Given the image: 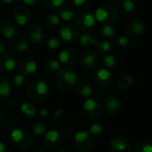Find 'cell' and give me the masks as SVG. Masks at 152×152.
<instances>
[{"label":"cell","instance_id":"obj_1","mask_svg":"<svg viewBox=\"0 0 152 152\" xmlns=\"http://www.w3.org/2000/svg\"><path fill=\"white\" fill-rule=\"evenodd\" d=\"M55 85L62 91H70L75 88L78 83V75L74 69H60L55 76Z\"/></svg>","mask_w":152,"mask_h":152},{"label":"cell","instance_id":"obj_22","mask_svg":"<svg viewBox=\"0 0 152 152\" xmlns=\"http://www.w3.org/2000/svg\"><path fill=\"white\" fill-rule=\"evenodd\" d=\"M58 16L61 20L64 21H70L76 15L75 7L70 4H63L58 8Z\"/></svg>","mask_w":152,"mask_h":152},{"label":"cell","instance_id":"obj_26","mask_svg":"<svg viewBox=\"0 0 152 152\" xmlns=\"http://www.w3.org/2000/svg\"><path fill=\"white\" fill-rule=\"evenodd\" d=\"M12 92L10 81L5 77H0V101L7 99Z\"/></svg>","mask_w":152,"mask_h":152},{"label":"cell","instance_id":"obj_15","mask_svg":"<svg viewBox=\"0 0 152 152\" xmlns=\"http://www.w3.org/2000/svg\"><path fill=\"white\" fill-rule=\"evenodd\" d=\"M62 142L61 134L56 130H50L45 133L44 138V145L48 150H54L60 146Z\"/></svg>","mask_w":152,"mask_h":152},{"label":"cell","instance_id":"obj_8","mask_svg":"<svg viewBox=\"0 0 152 152\" xmlns=\"http://www.w3.org/2000/svg\"><path fill=\"white\" fill-rule=\"evenodd\" d=\"M83 110L88 118H98L102 115V108L101 103L94 98L86 100L83 104Z\"/></svg>","mask_w":152,"mask_h":152},{"label":"cell","instance_id":"obj_43","mask_svg":"<svg viewBox=\"0 0 152 152\" xmlns=\"http://www.w3.org/2000/svg\"><path fill=\"white\" fill-rule=\"evenodd\" d=\"M37 113H38V115H39L42 118H47V116H48V114H49V112H48V110H47L46 108H41L39 110H37Z\"/></svg>","mask_w":152,"mask_h":152},{"label":"cell","instance_id":"obj_27","mask_svg":"<svg viewBox=\"0 0 152 152\" xmlns=\"http://www.w3.org/2000/svg\"><path fill=\"white\" fill-rule=\"evenodd\" d=\"M31 131L36 135H43L46 133L47 130V125L46 123L42 119H36L31 123Z\"/></svg>","mask_w":152,"mask_h":152},{"label":"cell","instance_id":"obj_23","mask_svg":"<svg viewBox=\"0 0 152 152\" xmlns=\"http://www.w3.org/2000/svg\"><path fill=\"white\" fill-rule=\"evenodd\" d=\"M113 44L111 45V49L116 53H122L126 52L129 45V39L126 37H118L113 40Z\"/></svg>","mask_w":152,"mask_h":152},{"label":"cell","instance_id":"obj_4","mask_svg":"<svg viewBox=\"0 0 152 152\" xmlns=\"http://www.w3.org/2000/svg\"><path fill=\"white\" fill-rule=\"evenodd\" d=\"M12 140L16 147L21 150H28L32 145L30 134L24 128H16L12 131Z\"/></svg>","mask_w":152,"mask_h":152},{"label":"cell","instance_id":"obj_17","mask_svg":"<svg viewBox=\"0 0 152 152\" xmlns=\"http://www.w3.org/2000/svg\"><path fill=\"white\" fill-rule=\"evenodd\" d=\"M0 32L6 38H14L18 37L20 28L14 21L5 20L0 23Z\"/></svg>","mask_w":152,"mask_h":152},{"label":"cell","instance_id":"obj_10","mask_svg":"<svg viewBox=\"0 0 152 152\" xmlns=\"http://www.w3.org/2000/svg\"><path fill=\"white\" fill-rule=\"evenodd\" d=\"M100 62L99 54L93 50L86 51L80 57V65L86 69H92L98 66Z\"/></svg>","mask_w":152,"mask_h":152},{"label":"cell","instance_id":"obj_40","mask_svg":"<svg viewBox=\"0 0 152 152\" xmlns=\"http://www.w3.org/2000/svg\"><path fill=\"white\" fill-rule=\"evenodd\" d=\"M66 0H45L46 5L50 8H59L64 4Z\"/></svg>","mask_w":152,"mask_h":152},{"label":"cell","instance_id":"obj_37","mask_svg":"<svg viewBox=\"0 0 152 152\" xmlns=\"http://www.w3.org/2000/svg\"><path fill=\"white\" fill-rule=\"evenodd\" d=\"M102 63L107 69H113L117 66L118 61L115 56L113 55H106L102 59Z\"/></svg>","mask_w":152,"mask_h":152},{"label":"cell","instance_id":"obj_35","mask_svg":"<svg viewBox=\"0 0 152 152\" xmlns=\"http://www.w3.org/2000/svg\"><path fill=\"white\" fill-rule=\"evenodd\" d=\"M61 19L57 14H49L45 18V25L50 28H57L60 26Z\"/></svg>","mask_w":152,"mask_h":152},{"label":"cell","instance_id":"obj_9","mask_svg":"<svg viewBox=\"0 0 152 152\" xmlns=\"http://www.w3.org/2000/svg\"><path fill=\"white\" fill-rule=\"evenodd\" d=\"M60 37L68 43L76 41L79 37V29L77 27L72 24H64L59 29Z\"/></svg>","mask_w":152,"mask_h":152},{"label":"cell","instance_id":"obj_12","mask_svg":"<svg viewBox=\"0 0 152 152\" xmlns=\"http://www.w3.org/2000/svg\"><path fill=\"white\" fill-rule=\"evenodd\" d=\"M12 15L15 20V23L20 26L26 25L30 20V12L27 6L23 4H19L14 7Z\"/></svg>","mask_w":152,"mask_h":152},{"label":"cell","instance_id":"obj_49","mask_svg":"<svg viewBox=\"0 0 152 152\" xmlns=\"http://www.w3.org/2000/svg\"><path fill=\"white\" fill-rule=\"evenodd\" d=\"M56 152H68V151H56Z\"/></svg>","mask_w":152,"mask_h":152},{"label":"cell","instance_id":"obj_45","mask_svg":"<svg viewBox=\"0 0 152 152\" xmlns=\"http://www.w3.org/2000/svg\"><path fill=\"white\" fill-rule=\"evenodd\" d=\"M6 49V44L4 40L0 39V54L4 53Z\"/></svg>","mask_w":152,"mask_h":152},{"label":"cell","instance_id":"obj_38","mask_svg":"<svg viewBox=\"0 0 152 152\" xmlns=\"http://www.w3.org/2000/svg\"><path fill=\"white\" fill-rule=\"evenodd\" d=\"M74 6L79 11H86L91 5V0H73Z\"/></svg>","mask_w":152,"mask_h":152},{"label":"cell","instance_id":"obj_18","mask_svg":"<svg viewBox=\"0 0 152 152\" xmlns=\"http://www.w3.org/2000/svg\"><path fill=\"white\" fill-rule=\"evenodd\" d=\"M146 31V24L141 19H134L126 26V33L131 37H139Z\"/></svg>","mask_w":152,"mask_h":152},{"label":"cell","instance_id":"obj_2","mask_svg":"<svg viewBox=\"0 0 152 152\" xmlns=\"http://www.w3.org/2000/svg\"><path fill=\"white\" fill-rule=\"evenodd\" d=\"M26 95L33 102H43L49 95L48 86L42 80L31 82L26 87Z\"/></svg>","mask_w":152,"mask_h":152},{"label":"cell","instance_id":"obj_30","mask_svg":"<svg viewBox=\"0 0 152 152\" xmlns=\"http://www.w3.org/2000/svg\"><path fill=\"white\" fill-rule=\"evenodd\" d=\"M13 47L18 52H26L28 49V41L23 36H18L13 41Z\"/></svg>","mask_w":152,"mask_h":152},{"label":"cell","instance_id":"obj_3","mask_svg":"<svg viewBox=\"0 0 152 152\" xmlns=\"http://www.w3.org/2000/svg\"><path fill=\"white\" fill-rule=\"evenodd\" d=\"M118 10L112 4H102L99 6L95 11L94 18L101 24L103 25H111L117 22L119 19Z\"/></svg>","mask_w":152,"mask_h":152},{"label":"cell","instance_id":"obj_47","mask_svg":"<svg viewBox=\"0 0 152 152\" xmlns=\"http://www.w3.org/2000/svg\"><path fill=\"white\" fill-rule=\"evenodd\" d=\"M3 117H4V113H3V110H2L1 108H0V122H1L2 119H3Z\"/></svg>","mask_w":152,"mask_h":152},{"label":"cell","instance_id":"obj_48","mask_svg":"<svg viewBox=\"0 0 152 152\" xmlns=\"http://www.w3.org/2000/svg\"><path fill=\"white\" fill-rule=\"evenodd\" d=\"M37 152H48L47 151H45V150H39V151H37Z\"/></svg>","mask_w":152,"mask_h":152},{"label":"cell","instance_id":"obj_31","mask_svg":"<svg viewBox=\"0 0 152 152\" xmlns=\"http://www.w3.org/2000/svg\"><path fill=\"white\" fill-rule=\"evenodd\" d=\"M134 83V77L130 74H125L121 76L118 81V86L121 90L129 89Z\"/></svg>","mask_w":152,"mask_h":152},{"label":"cell","instance_id":"obj_42","mask_svg":"<svg viewBox=\"0 0 152 152\" xmlns=\"http://www.w3.org/2000/svg\"><path fill=\"white\" fill-rule=\"evenodd\" d=\"M22 1L25 6H30V7H36L41 2V0H22Z\"/></svg>","mask_w":152,"mask_h":152},{"label":"cell","instance_id":"obj_11","mask_svg":"<svg viewBox=\"0 0 152 152\" xmlns=\"http://www.w3.org/2000/svg\"><path fill=\"white\" fill-rule=\"evenodd\" d=\"M94 79L95 80L96 84L101 87H109L113 83V77L111 72L106 69L102 68L95 70L93 74Z\"/></svg>","mask_w":152,"mask_h":152},{"label":"cell","instance_id":"obj_34","mask_svg":"<svg viewBox=\"0 0 152 152\" xmlns=\"http://www.w3.org/2000/svg\"><path fill=\"white\" fill-rule=\"evenodd\" d=\"M135 151L136 152H152V142L148 139L140 141L136 144Z\"/></svg>","mask_w":152,"mask_h":152},{"label":"cell","instance_id":"obj_36","mask_svg":"<svg viewBox=\"0 0 152 152\" xmlns=\"http://www.w3.org/2000/svg\"><path fill=\"white\" fill-rule=\"evenodd\" d=\"M46 46L51 50H56L61 45V40L56 37H50L45 40Z\"/></svg>","mask_w":152,"mask_h":152},{"label":"cell","instance_id":"obj_39","mask_svg":"<svg viewBox=\"0 0 152 152\" xmlns=\"http://www.w3.org/2000/svg\"><path fill=\"white\" fill-rule=\"evenodd\" d=\"M26 82V78H25V76H23L22 74H18V75H15L13 79H12V84L14 86L15 88H21L24 84Z\"/></svg>","mask_w":152,"mask_h":152},{"label":"cell","instance_id":"obj_28","mask_svg":"<svg viewBox=\"0 0 152 152\" xmlns=\"http://www.w3.org/2000/svg\"><path fill=\"white\" fill-rule=\"evenodd\" d=\"M77 93L82 98H89L93 94V88L87 82H81L77 85Z\"/></svg>","mask_w":152,"mask_h":152},{"label":"cell","instance_id":"obj_7","mask_svg":"<svg viewBox=\"0 0 152 152\" xmlns=\"http://www.w3.org/2000/svg\"><path fill=\"white\" fill-rule=\"evenodd\" d=\"M45 30L41 25L37 23H31L26 29V38L31 44H40L45 39Z\"/></svg>","mask_w":152,"mask_h":152},{"label":"cell","instance_id":"obj_50","mask_svg":"<svg viewBox=\"0 0 152 152\" xmlns=\"http://www.w3.org/2000/svg\"><path fill=\"white\" fill-rule=\"evenodd\" d=\"M126 152H133L132 151H126Z\"/></svg>","mask_w":152,"mask_h":152},{"label":"cell","instance_id":"obj_13","mask_svg":"<svg viewBox=\"0 0 152 152\" xmlns=\"http://www.w3.org/2000/svg\"><path fill=\"white\" fill-rule=\"evenodd\" d=\"M96 20L94 18V15L91 12H83L76 17V23L78 28H80L83 30H90L92 29L95 25Z\"/></svg>","mask_w":152,"mask_h":152},{"label":"cell","instance_id":"obj_21","mask_svg":"<svg viewBox=\"0 0 152 152\" xmlns=\"http://www.w3.org/2000/svg\"><path fill=\"white\" fill-rule=\"evenodd\" d=\"M77 39H78V44L81 46L86 48H92L95 46L96 43L99 40L98 36L91 30H87L83 34L79 35Z\"/></svg>","mask_w":152,"mask_h":152},{"label":"cell","instance_id":"obj_16","mask_svg":"<svg viewBox=\"0 0 152 152\" xmlns=\"http://www.w3.org/2000/svg\"><path fill=\"white\" fill-rule=\"evenodd\" d=\"M20 73L25 77L33 76L37 70V64L32 57H24L19 64Z\"/></svg>","mask_w":152,"mask_h":152},{"label":"cell","instance_id":"obj_25","mask_svg":"<svg viewBox=\"0 0 152 152\" xmlns=\"http://www.w3.org/2000/svg\"><path fill=\"white\" fill-rule=\"evenodd\" d=\"M118 9L124 15H131L135 9V4L133 0H120L118 3Z\"/></svg>","mask_w":152,"mask_h":152},{"label":"cell","instance_id":"obj_5","mask_svg":"<svg viewBox=\"0 0 152 152\" xmlns=\"http://www.w3.org/2000/svg\"><path fill=\"white\" fill-rule=\"evenodd\" d=\"M94 140L92 134L87 131H79L75 134L74 144L77 151L80 152H86L93 147Z\"/></svg>","mask_w":152,"mask_h":152},{"label":"cell","instance_id":"obj_52","mask_svg":"<svg viewBox=\"0 0 152 152\" xmlns=\"http://www.w3.org/2000/svg\"><path fill=\"white\" fill-rule=\"evenodd\" d=\"M133 1H134V0H133Z\"/></svg>","mask_w":152,"mask_h":152},{"label":"cell","instance_id":"obj_24","mask_svg":"<svg viewBox=\"0 0 152 152\" xmlns=\"http://www.w3.org/2000/svg\"><path fill=\"white\" fill-rule=\"evenodd\" d=\"M100 35L104 40L113 41L118 37V30L111 25H103L100 29Z\"/></svg>","mask_w":152,"mask_h":152},{"label":"cell","instance_id":"obj_19","mask_svg":"<svg viewBox=\"0 0 152 152\" xmlns=\"http://www.w3.org/2000/svg\"><path fill=\"white\" fill-rule=\"evenodd\" d=\"M110 148L115 152H124L130 148V143L127 137L117 135L110 141Z\"/></svg>","mask_w":152,"mask_h":152},{"label":"cell","instance_id":"obj_14","mask_svg":"<svg viewBox=\"0 0 152 152\" xmlns=\"http://www.w3.org/2000/svg\"><path fill=\"white\" fill-rule=\"evenodd\" d=\"M17 66V59L12 53H4L0 56V70L3 72H12Z\"/></svg>","mask_w":152,"mask_h":152},{"label":"cell","instance_id":"obj_41","mask_svg":"<svg viewBox=\"0 0 152 152\" xmlns=\"http://www.w3.org/2000/svg\"><path fill=\"white\" fill-rule=\"evenodd\" d=\"M103 130V126L101 123H94L90 127V134H95V135H98L100 134Z\"/></svg>","mask_w":152,"mask_h":152},{"label":"cell","instance_id":"obj_51","mask_svg":"<svg viewBox=\"0 0 152 152\" xmlns=\"http://www.w3.org/2000/svg\"><path fill=\"white\" fill-rule=\"evenodd\" d=\"M109 1H117V0H109Z\"/></svg>","mask_w":152,"mask_h":152},{"label":"cell","instance_id":"obj_20","mask_svg":"<svg viewBox=\"0 0 152 152\" xmlns=\"http://www.w3.org/2000/svg\"><path fill=\"white\" fill-rule=\"evenodd\" d=\"M77 53L73 48H65L59 53V61L65 66H70L77 61Z\"/></svg>","mask_w":152,"mask_h":152},{"label":"cell","instance_id":"obj_29","mask_svg":"<svg viewBox=\"0 0 152 152\" xmlns=\"http://www.w3.org/2000/svg\"><path fill=\"white\" fill-rule=\"evenodd\" d=\"M20 110L21 113L26 117V118H35L37 114V107L31 103V102H24L20 106Z\"/></svg>","mask_w":152,"mask_h":152},{"label":"cell","instance_id":"obj_46","mask_svg":"<svg viewBox=\"0 0 152 152\" xmlns=\"http://www.w3.org/2000/svg\"><path fill=\"white\" fill-rule=\"evenodd\" d=\"M4 4H10V3H12V2H14L15 0H2Z\"/></svg>","mask_w":152,"mask_h":152},{"label":"cell","instance_id":"obj_32","mask_svg":"<svg viewBox=\"0 0 152 152\" xmlns=\"http://www.w3.org/2000/svg\"><path fill=\"white\" fill-rule=\"evenodd\" d=\"M45 68L49 72H58L61 69V63L55 58H48L45 61Z\"/></svg>","mask_w":152,"mask_h":152},{"label":"cell","instance_id":"obj_44","mask_svg":"<svg viewBox=\"0 0 152 152\" xmlns=\"http://www.w3.org/2000/svg\"><path fill=\"white\" fill-rule=\"evenodd\" d=\"M0 152H11V149L6 143L0 142Z\"/></svg>","mask_w":152,"mask_h":152},{"label":"cell","instance_id":"obj_6","mask_svg":"<svg viewBox=\"0 0 152 152\" xmlns=\"http://www.w3.org/2000/svg\"><path fill=\"white\" fill-rule=\"evenodd\" d=\"M121 106V101L119 98L113 94H110L105 97L102 108L108 116H115L120 111Z\"/></svg>","mask_w":152,"mask_h":152},{"label":"cell","instance_id":"obj_33","mask_svg":"<svg viewBox=\"0 0 152 152\" xmlns=\"http://www.w3.org/2000/svg\"><path fill=\"white\" fill-rule=\"evenodd\" d=\"M95 49H96L97 53L105 54L110 51L111 44L110 43V41H107L104 39L103 40H98V42L95 45Z\"/></svg>","mask_w":152,"mask_h":152}]
</instances>
